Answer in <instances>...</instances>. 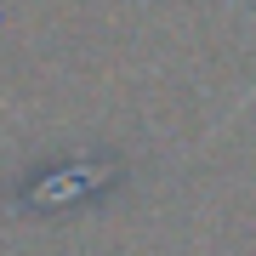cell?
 Returning <instances> with one entry per match:
<instances>
[{
  "label": "cell",
  "instance_id": "6da1fadb",
  "mask_svg": "<svg viewBox=\"0 0 256 256\" xmlns=\"http://www.w3.org/2000/svg\"><path fill=\"white\" fill-rule=\"evenodd\" d=\"M250 102H256V92H245V97H239V108H250Z\"/></svg>",
  "mask_w": 256,
  "mask_h": 256
}]
</instances>
